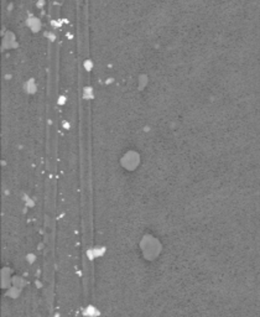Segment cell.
<instances>
[{"label":"cell","instance_id":"1","mask_svg":"<svg viewBox=\"0 0 260 317\" xmlns=\"http://www.w3.org/2000/svg\"><path fill=\"white\" fill-rule=\"evenodd\" d=\"M19 44L16 41V36L14 32L6 31L3 36V50H10V48H18Z\"/></svg>","mask_w":260,"mask_h":317},{"label":"cell","instance_id":"13","mask_svg":"<svg viewBox=\"0 0 260 317\" xmlns=\"http://www.w3.org/2000/svg\"><path fill=\"white\" fill-rule=\"evenodd\" d=\"M110 82H113V79H112V78H108V79H107V82H105V83H107V84H108V83H110Z\"/></svg>","mask_w":260,"mask_h":317},{"label":"cell","instance_id":"8","mask_svg":"<svg viewBox=\"0 0 260 317\" xmlns=\"http://www.w3.org/2000/svg\"><path fill=\"white\" fill-rule=\"evenodd\" d=\"M45 36L48 37V40L51 41V42L56 41V34H53V32H45Z\"/></svg>","mask_w":260,"mask_h":317},{"label":"cell","instance_id":"7","mask_svg":"<svg viewBox=\"0 0 260 317\" xmlns=\"http://www.w3.org/2000/svg\"><path fill=\"white\" fill-rule=\"evenodd\" d=\"M61 128L63 130H70L71 129V123L68 120H62L61 121Z\"/></svg>","mask_w":260,"mask_h":317},{"label":"cell","instance_id":"10","mask_svg":"<svg viewBox=\"0 0 260 317\" xmlns=\"http://www.w3.org/2000/svg\"><path fill=\"white\" fill-rule=\"evenodd\" d=\"M45 4H46V1H45V0H37L36 6L39 7V9H42V7L45 6Z\"/></svg>","mask_w":260,"mask_h":317},{"label":"cell","instance_id":"6","mask_svg":"<svg viewBox=\"0 0 260 317\" xmlns=\"http://www.w3.org/2000/svg\"><path fill=\"white\" fill-rule=\"evenodd\" d=\"M66 103H67V96L66 94L58 96V98H57V104L58 105H64Z\"/></svg>","mask_w":260,"mask_h":317},{"label":"cell","instance_id":"2","mask_svg":"<svg viewBox=\"0 0 260 317\" xmlns=\"http://www.w3.org/2000/svg\"><path fill=\"white\" fill-rule=\"evenodd\" d=\"M26 25L30 29V31L33 32V34H37L41 30V20L36 18V16H29L26 20Z\"/></svg>","mask_w":260,"mask_h":317},{"label":"cell","instance_id":"9","mask_svg":"<svg viewBox=\"0 0 260 317\" xmlns=\"http://www.w3.org/2000/svg\"><path fill=\"white\" fill-rule=\"evenodd\" d=\"M51 24L53 25V27H60L62 25V20H52Z\"/></svg>","mask_w":260,"mask_h":317},{"label":"cell","instance_id":"5","mask_svg":"<svg viewBox=\"0 0 260 317\" xmlns=\"http://www.w3.org/2000/svg\"><path fill=\"white\" fill-rule=\"evenodd\" d=\"M93 67H94V63H93V61H92V60H89V58H88V60L83 61V68H84L86 72H92Z\"/></svg>","mask_w":260,"mask_h":317},{"label":"cell","instance_id":"11","mask_svg":"<svg viewBox=\"0 0 260 317\" xmlns=\"http://www.w3.org/2000/svg\"><path fill=\"white\" fill-rule=\"evenodd\" d=\"M10 78H11V76H10L9 73H6V74H5V79H10Z\"/></svg>","mask_w":260,"mask_h":317},{"label":"cell","instance_id":"3","mask_svg":"<svg viewBox=\"0 0 260 317\" xmlns=\"http://www.w3.org/2000/svg\"><path fill=\"white\" fill-rule=\"evenodd\" d=\"M22 90L25 92V93H27V94H35L37 92V84H36L35 79H33V78L27 79L22 84Z\"/></svg>","mask_w":260,"mask_h":317},{"label":"cell","instance_id":"4","mask_svg":"<svg viewBox=\"0 0 260 317\" xmlns=\"http://www.w3.org/2000/svg\"><path fill=\"white\" fill-rule=\"evenodd\" d=\"M82 98L84 99V101H92V99L94 98V89L92 86H86L83 87V90H82Z\"/></svg>","mask_w":260,"mask_h":317},{"label":"cell","instance_id":"12","mask_svg":"<svg viewBox=\"0 0 260 317\" xmlns=\"http://www.w3.org/2000/svg\"><path fill=\"white\" fill-rule=\"evenodd\" d=\"M67 37H68V39L71 40V39H73V35H71V34H70V32H68V34H67Z\"/></svg>","mask_w":260,"mask_h":317}]
</instances>
